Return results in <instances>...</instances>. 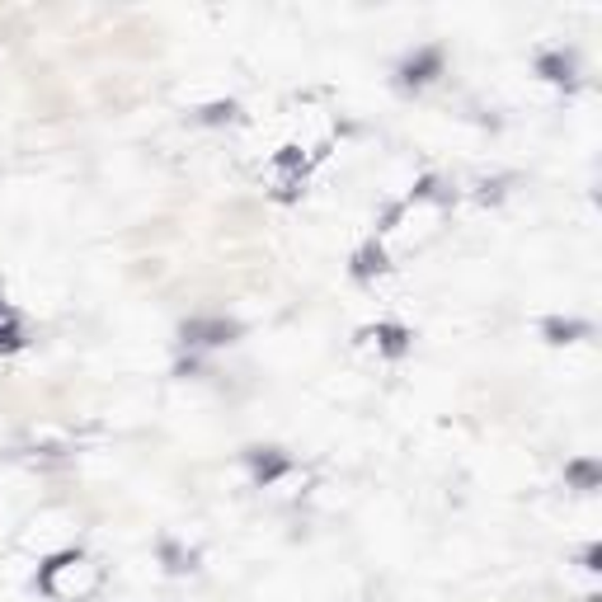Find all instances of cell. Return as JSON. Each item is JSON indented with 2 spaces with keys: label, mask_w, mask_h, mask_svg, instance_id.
I'll use <instances>...</instances> for the list:
<instances>
[{
  "label": "cell",
  "mask_w": 602,
  "mask_h": 602,
  "mask_svg": "<svg viewBox=\"0 0 602 602\" xmlns=\"http://www.w3.org/2000/svg\"><path fill=\"white\" fill-rule=\"evenodd\" d=\"M38 589H43L48 598H57V602H80V598H90L99 589V565L90 555H80V551H61L38 570Z\"/></svg>",
  "instance_id": "obj_1"
},
{
  "label": "cell",
  "mask_w": 602,
  "mask_h": 602,
  "mask_svg": "<svg viewBox=\"0 0 602 602\" xmlns=\"http://www.w3.org/2000/svg\"><path fill=\"white\" fill-rule=\"evenodd\" d=\"M443 48H414L400 67H396V80H400V90H424L428 80H438L443 76Z\"/></svg>",
  "instance_id": "obj_2"
},
{
  "label": "cell",
  "mask_w": 602,
  "mask_h": 602,
  "mask_svg": "<svg viewBox=\"0 0 602 602\" xmlns=\"http://www.w3.org/2000/svg\"><path fill=\"white\" fill-rule=\"evenodd\" d=\"M236 335H240V325L236 320H221V316L184 325V344H193V348H221V344H231Z\"/></svg>",
  "instance_id": "obj_3"
},
{
  "label": "cell",
  "mask_w": 602,
  "mask_h": 602,
  "mask_svg": "<svg viewBox=\"0 0 602 602\" xmlns=\"http://www.w3.org/2000/svg\"><path fill=\"white\" fill-rule=\"evenodd\" d=\"M245 462H250L259 485H274V481H283V475L292 471V456L278 452V447H250V452H245Z\"/></svg>",
  "instance_id": "obj_4"
},
{
  "label": "cell",
  "mask_w": 602,
  "mask_h": 602,
  "mask_svg": "<svg viewBox=\"0 0 602 602\" xmlns=\"http://www.w3.org/2000/svg\"><path fill=\"white\" fill-rule=\"evenodd\" d=\"M363 339L367 344H377L382 353H386V358H405V353H409V329L405 325H396V320H382V325H372V329H363Z\"/></svg>",
  "instance_id": "obj_5"
},
{
  "label": "cell",
  "mask_w": 602,
  "mask_h": 602,
  "mask_svg": "<svg viewBox=\"0 0 602 602\" xmlns=\"http://www.w3.org/2000/svg\"><path fill=\"white\" fill-rule=\"evenodd\" d=\"M536 76L551 80V85H574L579 61H574V52H542L536 57Z\"/></svg>",
  "instance_id": "obj_6"
},
{
  "label": "cell",
  "mask_w": 602,
  "mask_h": 602,
  "mask_svg": "<svg viewBox=\"0 0 602 602\" xmlns=\"http://www.w3.org/2000/svg\"><path fill=\"white\" fill-rule=\"evenodd\" d=\"M542 335L551 344H579V339L593 335V325L589 320H560V316H551V320H542Z\"/></svg>",
  "instance_id": "obj_7"
},
{
  "label": "cell",
  "mask_w": 602,
  "mask_h": 602,
  "mask_svg": "<svg viewBox=\"0 0 602 602\" xmlns=\"http://www.w3.org/2000/svg\"><path fill=\"white\" fill-rule=\"evenodd\" d=\"M372 274H386V250H382V240H367L363 250H358V259H353V278H358V283H367Z\"/></svg>",
  "instance_id": "obj_8"
},
{
  "label": "cell",
  "mask_w": 602,
  "mask_h": 602,
  "mask_svg": "<svg viewBox=\"0 0 602 602\" xmlns=\"http://www.w3.org/2000/svg\"><path fill=\"white\" fill-rule=\"evenodd\" d=\"M565 481H570L574 490L593 494V490L602 485V475H598V462H589V456H579V462H570V466H565Z\"/></svg>",
  "instance_id": "obj_9"
},
{
  "label": "cell",
  "mask_w": 602,
  "mask_h": 602,
  "mask_svg": "<svg viewBox=\"0 0 602 602\" xmlns=\"http://www.w3.org/2000/svg\"><path fill=\"white\" fill-rule=\"evenodd\" d=\"M19 344H24V335H19L14 316L5 310V316H0V353H10V348H19Z\"/></svg>",
  "instance_id": "obj_10"
},
{
  "label": "cell",
  "mask_w": 602,
  "mask_h": 602,
  "mask_svg": "<svg viewBox=\"0 0 602 602\" xmlns=\"http://www.w3.org/2000/svg\"><path fill=\"white\" fill-rule=\"evenodd\" d=\"M236 113H240V109H236L231 99H226V103H207V109H202L198 118H202V122H231Z\"/></svg>",
  "instance_id": "obj_11"
},
{
  "label": "cell",
  "mask_w": 602,
  "mask_h": 602,
  "mask_svg": "<svg viewBox=\"0 0 602 602\" xmlns=\"http://www.w3.org/2000/svg\"><path fill=\"white\" fill-rule=\"evenodd\" d=\"M165 560H170V570L175 574H184V570H193V551L184 555V551H175V546H165Z\"/></svg>",
  "instance_id": "obj_12"
}]
</instances>
